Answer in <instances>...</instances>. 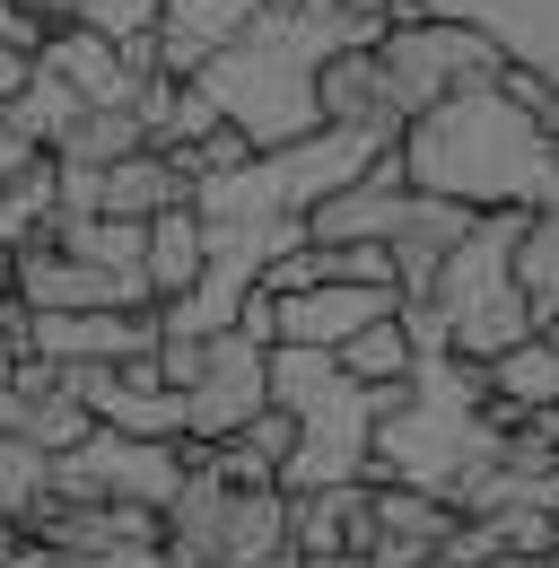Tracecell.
Instances as JSON below:
<instances>
[{
    "label": "cell",
    "instance_id": "6da1fadb",
    "mask_svg": "<svg viewBox=\"0 0 559 568\" xmlns=\"http://www.w3.org/2000/svg\"><path fill=\"white\" fill-rule=\"evenodd\" d=\"M394 158H403L411 193H446V202H472V211H525L551 175V141L498 88H472V97H446V105L411 114Z\"/></svg>",
    "mask_w": 559,
    "mask_h": 568
},
{
    "label": "cell",
    "instance_id": "7a4b0ae2",
    "mask_svg": "<svg viewBox=\"0 0 559 568\" xmlns=\"http://www.w3.org/2000/svg\"><path fill=\"white\" fill-rule=\"evenodd\" d=\"M516 53L489 36L481 18H437V9H419L403 27H385L376 36V71H385V105L411 123L428 105H446V97H472V88H498Z\"/></svg>",
    "mask_w": 559,
    "mask_h": 568
},
{
    "label": "cell",
    "instance_id": "3957f363",
    "mask_svg": "<svg viewBox=\"0 0 559 568\" xmlns=\"http://www.w3.org/2000/svg\"><path fill=\"white\" fill-rule=\"evenodd\" d=\"M193 446L184 437H123V428H88L70 455H53V498H132V507H166L184 481Z\"/></svg>",
    "mask_w": 559,
    "mask_h": 568
},
{
    "label": "cell",
    "instance_id": "277c9868",
    "mask_svg": "<svg viewBox=\"0 0 559 568\" xmlns=\"http://www.w3.org/2000/svg\"><path fill=\"white\" fill-rule=\"evenodd\" d=\"M272 403V342L245 324H210L202 333V367L184 385V446H218Z\"/></svg>",
    "mask_w": 559,
    "mask_h": 568
},
{
    "label": "cell",
    "instance_id": "5b68a950",
    "mask_svg": "<svg viewBox=\"0 0 559 568\" xmlns=\"http://www.w3.org/2000/svg\"><path fill=\"white\" fill-rule=\"evenodd\" d=\"M27 351L44 367H123V358L157 351V306H70V315H35Z\"/></svg>",
    "mask_w": 559,
    "mask_h": 568
},
{
    "label": "cell",
    "instance_id": "8992f818",
    "mask_svg": "<svg viewBox=\"0 0 559 568\" xmlns=\"http://www.w3.org/2000/svg\"><path fill=\"white\" fill-rule=\"evenodd\" d=\"M403 202H411V175H403L394 149H376L367 166H349L324 202H306V236H315V245H385L394 219H403Z\"/></svg>",
    "mask_w": 559,
    "mask_h": 568
},
{
    "label": "cell",
    "instance_id": "52a82bcc",
    "mask_svg": "<svg viewBox=\"0 0 559 568\" xmlns=\"http://www.w3.org/2000/svg\"><path fill=\"white\" fill-rule=\"evenodd\" d=\"M315 123L333 132H358L367 149L403 141V114L385 105V71H376V44H333L315 62Z\"/></svg>",
    "mask_w": 559,
    "mask_h": 568
},
{
    "label": "cell",
    "instance_id": "ba28073f",
    "mask_svg": "<svg viewBox=\"0 0 559 568\" xmlns=\"http://www.w3.org/2000/svg\"><path fill=\"white\" fill-rule=\"evenodd\" d=\"M272 0H157V71L193 79L202 62H218Z\"/></svg>",
    "mask_w": 559,
    "mask_h": 568
},
{
    "label": "cell",
    "instance_id": "9c48e42d",
    "mask_svg": "<svg viewBox=\"0 0 559 568\" xmlns=\"http://www.w3.org/2000/svg\"><path fill=\"white\" fill-rule=\"evenodd\" d=\"M202 184H193V166L175 158V149L140 141L132 158H114V166H96V211L114 219H157V211H184Z\"/></svg>",
    "mask_w": 559,
    "mask_h": 568
},
{
    "label": "cell",
    "instance_id": "30bf717a",
    "mask_svg": "<svg viewBox=\"0 0 559 568\" xmlns=\"http://www.w3.org/2000/svg\"><path fill=\"white\" fill-rule=\"evenodd\" d=\"M472 227V202H446V193H411L403 219H394V236H385V254H394V297H428L437 281V263H446V245Z\"/></svg>",
    "mask_w": 559,
    "mask_h": 568
},
{
    "label": "cell",
    "instance_id": "8fae6325",
    "mask_svg": "<svg viewBox=\"0 0 559 568\" xmlns=\"http://www.w3.org/2000/svg\"><path fill=\"white\" fill-rule=\"evenodd\" d=\"M140 281H149L157 306H166V297H193V288L210 281V219L193 211V202L140 219Z\"/></svg>",
    "mask_w": 559,
    "mask_h": 568
},
{
    "label": "cell",
    "instance_id": "7c38bea8",
    "mask_svg": "<svg viewBox=\"0 0 559 568\" xmlns=\"http://www.w3.org/2000/svg\"><path fill=\"white\" fill-rule=\"evenodd\" d=\"M288 542L297 551H367V473L288 490Z\"/></svg>",
    "mask_w": 559,
    "mask_h": 568
},
{
    "label": "cell",
    "instance_id": "4fadbf2b",
    "mask_svg": "<svg viewBox=\"0 0 559 568\" xmlns=\"http://www.w3.org/2000/svg\"><path fill=\"white\" fill-rule=\"evenodd\" d=\"M481 394L507 403V412H559V351L542 333L507 342L498 358H481Z\"/></svg>",
    "mask_w": 559,
    "mask_h": 568
},
{
    "label": "cell",
    "instance_id": "5bb4252c",
    "mask_svg": "<svg viewBox=\"0 0 559 568\" xmlns=\"http://www.w3.org/2000/svg\"><path fill=\"white\" fill-rule=\"evenodd\" d=\"M140 141H149V132H140V114H132V105H79V114L62 123V141L44 149V158H53V166H88V175H96V166L132 158Z\"/></svg>",
    "mask_w": 559,
    "mask_h": 568
},
{
    "label": "cell",
    "instance_id": "9a60e30c",
    "mask_svg": "<svg viewBox=\"0 0 559 568\" xmlns=\"http://www.w3.org/2000/svg\"><path fill=\"white\" fill-rule=\"evenodd\" d=\"M333 367H342L349 385H367V394H385V385H403V376L419 367V351H411V333H403V315L385 306L376 324H358V333H349L342 351H333Z\"/></svg>",
    "mask_w": 559,
    "mask_h": 568
},
{
    "label": "cell",
    "instance_id": "2e32d148",
    "mask_svg": "<svg viewBox=\"0 0 559 568\" xmlns=\"http://www.w3.org/2000/svg\"><path fill=\"white\" fill-rule=\"evenodd\" d=\"M53 211H62V166H53V158H35L27 175H9V184H0V254L44 245V236H53Z\"/></svg>",
    "mask_w": 559,
    "mask_h": 568
},
{
    "label": "cell",
    "instance_id": "e0dca14e",
    "mask_svg": "<svg viewBox=\"0 0 559 568\" xmlns=\"http://www.w3.org/2000/svg\"><path fill=\"white\" fill-rule=\"evenodd\" d=\"M44 245H62L96 272H140V219H114V211H53Z\"/></svg>",
    "mask_w": 559,
    "mask_h": 568
},
{
    "label": "cell",
    "instance_id": "ac0fdd59",
    "mask_svg": "<svg viewBox=\"0 0 559 568\" xmlns=\"http://www.w3.org/2000/svg\"><path fill=\"white\" fill-rule=\"evenodd\" d=\"M53 498V455L18 428H0V525H35V507Z\"/></svg>",
    "mask_w": 559,
    "mask_h": 568
},
{
    "label": "cell",
    "instance_id": "d6986e66",
    "mask_svg": "<svg viewBox=\"0 0 559 568\" xmlns=\"http://www.w3.org/2000/svg\"><path fill=\"white\" fill-rule=\"evenodd\" d=\"M79 105H88V97H79L70 79H53L44 62H35V71H27V88L9 97V114H18V132H27L35 149H53V141H62V123L79 114Z\"/></svg>",
    "mask_w": 559,
    "mask_h": 568
},
{
    "label": "cell",
    "instance_id": "ffe728a7",
    "mask_svg": "<svg viewBox=\"0 0 559 568\" xmlns=\"http://www.w3.org/2000/svg\"><path fill=\"white\" fill-rule=\"evenodd\" d=\"M175 158L193 166V184H218V175H236V166H254L263 149H254V141H245V132H236V123H227V114H218V123H210L202 141H184V149H175Z\"/></svg>",
    "mask_w": 559,
    "mask_h": 568
},
{
    "label": "cell",
    "instance_id": "44dd1931",
    "mask_svg": "<svg viewBox=\"0 0 559 568\" xmlns=\"http://www.w3.org/2000/svg\"><path fill=\"white\" fill-rule=\"evenodd\" d=\"M88 36H105V44H140V36H157V0H79L70 9Z\"/></svg>",
    "mask_w": 559,
    "mask_h": 568
},
{
    "label": "cell",
    "instance_id": "7402d4cb",
    "mask_svg": "<svg viewBox=\"0 0 559 568\" xmlns=\"http://www.w3.org/2000/svg\"><path fill=\"white\" fill-rule=\"evenodd\" d=\"M44 36H53V18H35V9L0 0V44H9V53H44Z\"/></svg>",
    "mask_w": 559,
    "mask_h": 568
},
{
    "label": "cell",
    "instance_id": "603a6c76",
    "mask_svg": "<svg viewBox=\"0 0 559 568\" xmlns=\"http://www.w3.org/2000/svg\"><path fill=\"white\" fill-rule=\"evenodd\" d=\"M35 158H44V149L27 141V132H18V114H9V105H0V184H9V175H27V166H35Z\"/></svg>",
    "mask_w": 559,
    "mask_h": 568
},
{
    "label": "cell",
    "instance_id": "cb8c5ba5",
    "mask_svg": "<svg viewBox=\"0 0 559 568\" xmlns=\"http://www.w3.org/2000/svg\"><path fill=\"white\" fill-rule=\"evenodd\" d=\"M27 71H35V53H9V44H0V105L27 88Z\"/></svg>",
    "mask_w": 559,
    "mask_h": 568
},
{
    "label": "cell",
    "instance_id": "d4e9b609",
    "mask_svg": "<svg viewBox=\"0 0 559 568\" xmlns=\"http://www.w3.org/2000/svg\"><path fill=\"white\" fill-rule=\"evenodd\" d=\"M297 568H376L367 551H297Z\"/></svg>",
    "mask_w": 559,
    "mask_h": 568
},
{
    "label": "cell",
    "instance_id": "484cf974",
    "mask_svg": "<svg viewBox=\"0 0 559 568\" xmlns=\"http://www.w3.org/2000/svg\"><path fill=\"white\" fill-rule=\"evenodd\" d=\"M472 568H551V560H533V551H489V560H472Z\"/></svg>",
    "mask_w": 559,
    "mask_h": 568
},
{
    "label": "cell",
    "instance_id": "4316f807",
    "mask_svg": "<svg viewBox=\"0 0 559 568\" xmlns=\"http://www.w3.org/2000/svg\"><path fill=\"white\" fill-rule=\"evenodd\" d=\"M542 342H551V351H559V315H551V324H542Z\"/></svg>",
    "mask_w": 559,
    "mask_h": 568
},
{
    "label": "cell",
    "instance_id": "83f0119b",
    "mask_svg": "<svg viewBox=\"0 0 559 568\" xmlns=\"http://www.w3.org/2000/svg\"><path fill=\"white\" fill-rule=\"evenodd\" d=\"M272 9H280V0H272Z\"/></svg>",
    "mask_w": 559,
    "mask_h": 568
}]
</instances>
